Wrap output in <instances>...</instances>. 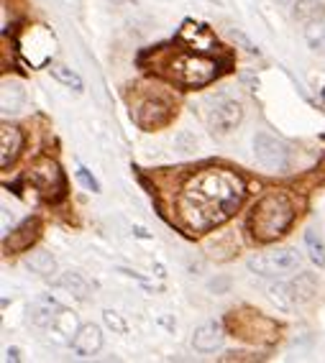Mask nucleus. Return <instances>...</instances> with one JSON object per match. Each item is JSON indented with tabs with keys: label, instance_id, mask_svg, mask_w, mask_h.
Returning a JSON list of instances; mask_svg holds the SVG:
<instances>
[{
	"label": "nucleus",
	"instance_id": "nucleus-1",
	"mask_svg": "<svg viewBox=\"0 0 325 363\" xmlns=\"http://www.w3.org/2000/svg\"><path fill=\"white\" fill-rule=\"evenodd\" d=\"M243 200V182L226 169H205L184 184L180 215L192 230H210L228 220Z\"/></svg>",
	"mask_w": 325,
	"mask_h": 363
},
{
	"label": "nucleus",
	"instance_id": "nucleus-2",
	"mask_svg": "<svg viewBox=\"0 0 325 363\" xmlns=\"http://www.w3.org/2000/svg\"><path fill=\"white\" fill-rule=\"evenodd\" d=\"M292 202L287 200L280 192H272V195L261 197L259 202L251 210V218H248V228H251V235L256 240H274L280 238L287 230V225L292 223Z\"/></svg>",
	"mask_w": 325,
	"mask_h": 363
},
{
	"label": "nucleus",
	"instance_id": "nucleus-3",
	"mask_svg": "<svg viewBox=\"0 0 325 363\" xmlns=\"http://www.w3.org/2000/svg\"><path fill=\"white\" fill-rule=\"evenodd\" d=\"M302 259H299L297 251H290V248H282V251H267V253H256L248 259V269L259 277H267V279H287L292 274L299 272Z\"/></svg>",
	"mask_w": 325,
	"mask_h": 363
},
{
	"label": "nucleus",
	"instance_id": "nucleus-4",
	"mask_svg": "<svg viewBox=\"0 0 325 363\" xmlns=\"http://www.w3.org/2000/svg\"><path fill=\"white\" fill-rule=\"evenodd\" d=\"M215 74H218V67H215V62L208 57L180 54V57L172 62V77L180 84H187V87H202V84H208Z\"/></svg>",
	"mask_w": 325,
	"mask_h": 363
},
{
	"label": "nucleus",
	"instance_id": "nucleus-5",
	"mask_svg": "<svg viewBox=\"0 0 325 363\" xmlns=\"http://www.w3.org/2000/svg\"><path fill=\"white\" fill-rule=\"evenodd\" d=\"M243 121V108L238 100L233 98H215L208 111V128L213 130L215 136H228L231 130L238 128V123Z\"/></svg>",
	"mask_w": 325,
	"mask_h": 363
},
{
	"label": "nucleus",
	"instance_id": "nucleus-6",
	"mask_svg": "<svg viewBox=\"0 0 325 363\" xmlns=\"http://www.w3.org/2000/svg\"><path fill=\"white\" fill-rule=\"evenodd\" d=\"M28 179L33 187L41 189L44 197H59L65 189V177H62V169L54 159H39L28 172Z\"/></svg>",
	"mask_w": 325,
	"mask_h": 363
},
{
	"label": "nucleus",
	"instance_id": "nucleus-7",
	"mask_svg": "<svg viewBox=\"0 0 325 363\" xmlns=\"http://www.w3.org/2000/svg\"><path fill=\"white\" fill-rule=\"evenodd\" d=\"M254 156L264 169L280 172V169L287 167V156H290V151H287V146L280 141V138L269 136V133H256Z\"/></svg>",
	"mask_w": 325,
	"mask_h": 363
},
{
	"label": "nucleus",
	"instance_id": "nucleus-8",
	"mask_svg": "<svg viewBox=\"0 0 325 363\" xmlns=\"http://www.w3.org/2000/svg\"><path fill=\"white\" fill-rule=\"evenodd\" d=\"M312 294H315V281H312V277H307V274H302L297 281H290V284L269 286V297H272L274 302H280L282 307L302 305Z\"/></svg>",
	"mask_w": 325,
	"mask_h": 363
},
{
	"label": "nucleus",
	"instance_id": "nucleus-9",
	"mask_svg": "<svg viewBox=\"0 0 325 363\" xmlns=\"http://www.w3.org/2000/svg\"><path fill=\"white\" fill-rule=\"evenodd\" d=\"M133 118H136V123L146 130L162 128L164 123H170L172 105L164 98H143L141 103L133 108Z\"/></svg>",
	"mask_w": 325,
	"mask_h": 363
},
{
	"label": "nucleus",
	"instance_id": "nucleus-10",
	"mask_svg": "<svg viewBox=\"0 0 325 363\" xmlns=\"http://www.w3.org/2000/svg\"><path fill=\"white\" fill-rule=\"evenodd\" d=\"M79 318H77V312H72V310H59V315L54 318V323L49 325V333H52L54 337V343H72L75 340V335L79 333Z\"/></svg>",
	"mask_w": 325,
	"mask_h": 363
},
{
	"label": "nucleus",
	"instance_id": "nucleus-11",
	"mask_svg": "<svg viewBox=\"0 0 325 363\" xmlns=\"http://www.w3.org/2000/svg\"><path fill=\"white\" fill-rule=\"evenodd\" d=\"M21 146H23V136L16 125H3L0 128V167L8 169L16 162Z\"/></svg>",
	"mask_w": 325,
	"mask_h": 363
},
{
	"label": "nucleus",
	"instance_id": "nucleus-12",
	"mask_svg": "<svg viewBox=\"0 0 325 363\" xmlns=\"http://www.w3.org/2000/svg\"><path fill=\"white\" fill-rule=\"evenodd\" d=\"M223 345V330L221 325L215 323H202L200 328H195L192 333V348L200 353H213Z\"/></svg>",
	"mask_w": 325,
	"mask_h": 363
},
{
	"label": "nucleus",
	"instance_id": "nucleus-13",
	"mask_svg": "<svg viewBox=\"0 0 325 363\" xmlns=\"http://www.w3.org/2000/svg\"><path fill=\"white\" fill-rule=\"evenodd\" d=\"M72 348L77 350L79 356H95L100 348H103V330L98 325H82L79 333L72 340Z\"/></svg>",
	"mask_w": 325,
	"mask_h": 363
},
{
	"label": "nucleus",
	"instance_id": "nucleus-14",
	"mask_svg": "<svg viewBox=\"0 0 325 363\" xmlns=\"http://www.w3.org/2000/svg\"><path fill=\"white\" fill-rule=\"evenodd\" d=\"M59 302L52 297V294H46V297L36 299L31 305V323L36 325V328H49V325L54 323V318L59 315Z\"/></svg>",
	"mask_w": 325,
	"mask_h": 363
},
{
	"label": "nucleus",
	"instance_id": "nucleus-15",
	"mask_svg": "<svg viewBox=\"0 0 325 363\" xmlns=\"http://www.w3.org/2000/svg\"><path fill=\"white\" fill-rule=\"evenodd\" d=\"M180 39L187 41L189 46H195V52H210L215 44V36L210 33V28L200 26V23H184Z\"/></svg>",
	"mask_w": 325,
	"mask_h": 363
},
{
	"label": "nucleus",
	"instance_id": "nucleus-16",
	"mask_svg": "<svg viewBox=\"0 0 325 363\" xmlns=\"http://www.w3.org/2000/svg\"><path fill=\"white\" fill-rule=\"evenodd\" d=\"M292 16L302 26L318 23V21L325 18V3H320V0H297L292 8Z\"/></svg>",
	"mask_w": 325,
	"mask_h": 363
},
{
	"label": "nucleus",
	"instance_id": "nucleus-17",
	"mask_svg": "<svg viewBox=\"0 0 325 363\" xmlns=\"http://www.w3.org/2000/svg\"><path fill=\"white\" fill-rule=\"evenodd\" d=\"M26 103V92L18 82H3V90H0V108L3 113H18Z\"/></svg>",
	"mask_w": 325,
	"mask_h": 363
},
{
	"label": "nucleus",
	"instance_id": "nucleus-18",
	"mask_svg": "<svg viewBox=\"0 0 325 363\" xmlns=\"http://www.w3.org/2000/svg\"><path fill=\"white\" fill-rule=\"evenodd\" d=\"M36 228H39L36 220H26L16 233H11V238L6 235V248H11V251H26L31 246V240L36 238Z\"/></svg>",
	"mask_w": 325,
	"mask_h": 363
},
{
	"label": "nucleus",
	"instance_id": "nucleus-19",
	"mask_svg": "<svg viewBox=\"0 0 325 363\" xmlns=\"http://www.w3.org/2000/svg\"><path fill=\"white\" fill-rule=\"evenodd\" d=\"M26 266L39 277H54L57 274V261L49 251H33L31 256H26Z\"/></svg>",
	"mask_w": 325,
	"mask_h": 363
},
{
	"label": "nucleus",
	"instance_id": "nucleus-20",
	"mask_svg": "<svg viewBox=\"0 0 325 363\" xmlns=\"http://www.w3.org/2000/svg\"><path fill=\"white\" fill-rule=\"evenodd\" d=\"M59 286H62V289H67V292H70L75 299H87V294H90V284H87L85 277H82V274H77V272L62 274Z\"/></svg>",
	"mask_w": 325,
	"mask_h": 363
},
{
	"label": "nucleus",
	"instance_id": "nucleus-21",
	"mask_svg": "<svg viewBox=\"0 0 325 363\" xmlns=\"http://www.w3.org/2000/svg\"><path fill=\"white\" fill-rule=\"evenodd\" d=\"M305 41L315 54H323L325 57V23L318 21V23H307L305 26Z\"/></svg>",
	"mask_w": 325,
	"mask_h": 363
},
{
	"label": "nucleus",
	"instance_id": "nucleus-22",
	"mask_svg": "<svg viewBox=\"0 0 325 363\" xmlns=\"http://www.w3.org/2000/svg\"><path fill=\"white\" fill-rule=\"evenodd\" d=\"M49 72H52V77H54V79H59L62 84L72 87L75 92H82V77H79L77 72L67 69V67H62V65H54Z\"/></svg>",
	"mask_w": 325,
	"mask_h": 363
},
{
	"label": "nucleus",
	"instance_id": "nucleus-23",
	"mask_svg": "<svg viewBox=\"0 0 325 363\" xmlns=\"http://www.w3.org/2000/svg\"><path fill=\"white\" fill-rule=\"evenodd\" d=\"M305 246H307V253H310L312 264L325 266V243H323V238H320V235H315V233H307L305 235Z\"/></svg>",
	"mask_w": 325,
	"mask_h": 363
},
{
	"label": "nucleus",
	"instance_id": "nucleus-24",
	"mask_svg": "<svg viewBox=\"0 0 325 363\" xmlns=\"http://www.w3.org/2000/svg\"><path fill=\"white\" fill-rule=\"evenodd\" d=\"M103 320L113 333H118V335H126V333H128V325H126L123 315H118V312H113V310H105Z\"/></svg>",
	"mask_w": 325,
	"mask_h": 363
},
{
	"label": "nucleus",
	"instance_id": "nucleus-25",
	"mask_svg": "<svg viewBox=\"0 0 325 363\" xmlns=\"http://www.w3.org/2000/svg\"><path fill=\"white\" fill-rule=\"evenodd\" d=\"M228 36H231V41H236V44L243 49V52H248V54H259V49L254 46V41L248 39L246 33L241 31V28H228Z\"/></svg>",
	"mask_w": 325,
	"mask_h": 363
},
{
	"label": "nucleus",
	"instance_id": "nucleus-26",
	"mask_svg": "<svg viewBox=\"0 0 325 363\" xmlns=\"http://www.w3.org/2000/svg\"><path fill=\"white\" fill-rule=\"evenodd\" d=\"M77 179L82 182V184H85V187L90 189V192H100V182L95 179V177H92L85 167H79V169H77Z\"/></svg>",
	"mask_w": 325,
	"mask_h": 363
},
{
	"label": "nucleus",
	"instance_id": "nucleus-27",
	"mask_svg": "<svg viewBox=\"0 0 325 363\" xmlns=\"http://www.w3.org/2000/svg\"><path fill=\"white\" fill-rule=\"evenodd\" d=\"M8 358H11V361H18V350H16V348H8Z\"/></svg>",
	"mask_w": 325,
	"mask_h": 363
},
{
	"label": "nucleus",
	"instance_id": "nucleus-28",
	"mask_svg": "<svg viewBox=\"0 0 325 363\" xmlns=\"http://www.w3.org/2000/svg\"><path fill=\"white\" fill-rule=\"evenodd\" d=\"M282 6H294V3H297V0H280Z\"/></svg>",
	"mask_w": 325,
	"mask_h": 363
},
{
	"label": "nucleus",
	"instance_id": "nucleus-29",
	"mask_svg": "<svg viewBox=\"0 0 325 363\" xmlns=\"http://www.w3.org/2000/svg\"><path fill=\"white\" fill-rule=\"evenodd\" d=\"M108 3H116V6H123L126 0H108Z\"/></svg>",
	"mask_w": 325,
	"mask_h": 363
},
{
	"label": "nucleus",
	"instance_id": "nucleus-30",
	"mask_svg": "<svg viewBox=\"0 0 325 363\" xmlns=\"http://www.w3.org/2000/svg\"><path fill=\"white\" fill-rule=\"evenodd\" d=\"M323 100H325V87H323Z\"/></svg>",
	"mask_w": 325,
	"mask_h": 363
}]
</instances>
